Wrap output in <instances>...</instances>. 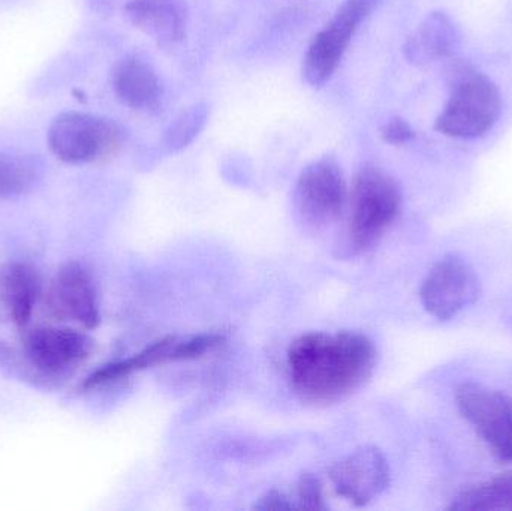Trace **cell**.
Segmentation results:
<instances>
[{
    "instance_id": "6da1fadb",
    "label": "cell",
    "mask_w": 512,
    "mask_h": 511,
    "mask_svg": "<svg viewBox=\"0 0 512 511\" xmlns=\"http://www.w3.org/2000/svg\"><path fill=\"white\" fill-rule=\"evenodd\" d=\"M376 363L375 344L357 332L306 333L288 350L295 395L312 407H330L354 395L372 378Z\"/></svg>"
},
{
    "instance_id": "7a4b0ae2",
    "label": "cell",
    "mask_w": 512,
    "mask_h": 511,
    "mask_svg": "<svg viewBox=\"0 0 512 511\" xmlns=\"http://www.w3.org/2000/svg\"><path fill=\"white\" fill-rule=\"evenodd\" d=\"M402 209V189L381 168H361L348 194V221L340 240L342 257H357L372 249Z\"/></svg>"
},
{
    "instance_id": "3957f363",
    "label": "cell",
    "mask_w": 512,
    "mask_h": 511,
    "mask_svg": "<svg viewBox=\"0 0 512 511\" xmlns=\"http://www.w3.org/2000/svg\"><path fill=\"white\" fill-rule=\"evenodd\" d=\"M448 83L451 96L436 119V131L454 138H477L489 132L502 113L498 86L465 63L451 66Z\"/></svg>"
},
{
    "instance_id": "277c9868",
    "label": "cell",
    "mask_w": 512,
    "mask_h": 511,
    "mask_svg": "<svg viewBox=\"0 0 512 511\" xmlns=\"http://www.w3.org/2000/svg\"><path fill=\"white\" fill-rule=\"evenodd\" d=\"M47 140L60 161L89 164L116 152L125 140V129L107 117L66 111L51 122Z\"/></svg>"
},
{
    "instance_id": "5b68a950",
    "label": "cell",
    "mask_w": 512,
    "mask_h": 511,
    "mask_svg": "<svg viewBox=\"0 0 512 511\" xmlns=\"http://www.w3.org/2000/svg\"><path fill=\"white\" fill-rule=\"evenodd\" d=\"M348 186L333 156H322L303 168L294 192L295 215L301 224L321 230L336 222L348 204Z\"/></svg>"
},
{
    "instance_id": "8992f818",
    "label": "cell",
    "mask_w": 512,
    "mask_h": 511,
    "mask_svg": "<svg viewBox=\"0 0 512 511\" xmlns=\"http://www.w3.org/2000/svg\"><path fill=\"white\" fill-rule=\"evenodd\" d=\"M385 0H345L307 48L303 77L312 87H322L339 68L358 27Z\"/></svg>"
},
{
    "instance_id": "52a82bcc",
    "label": "cell",
    "mask_w": 512,
    "mask_h": 511,
    "mask_svg": "<svg viewBox=\"0 0 512 511\" xmlns=\"http://www.w3.org/2000/svg\"><path fill=\"white\" fill-rule=\"evenodd\" d=\"M456 405L492 455L512 462V399L499 390L468 381L456 390Z\"/></svg>"
},
{
    "instance_id": "ba28073f",
    "label": "cell",
    "mask_w": 512,
    "mask_h": 511,
    "mask_svg": "<svg viewBox=\"0 0 512 511\" xmlns=\"http://www.w3.org/2000/svg\"><path fill=\"white\" fill-rule=\"evenodd\" d=\"M481 296V281L474 267L459 254L442 257L421 285V305L439 321H450Z\"/></svg>"
},
{
    "instance_id": "9c48e42d",
    "label": "cell",
    "mask_w": 512,
    "mask_h": 511,
    "mask_svg": "<svg viewBox=\"0 0 512 511\" xmlns=\"http://www.w3.org/2000/svg\"><path fill=\"white\" fill-rule=\"evenodd\" d=\"M95 342L86 333L66 327H39L23 342L30 368L44 378L66 377L89 359Z\"/></svg>"
},
{
    "instance_id": "30bf717a",
    "label": "cell",
    "mask_w": 512,
    "mask_h": 511,
    "mask_svg": "<svg viewBox=\"0 0 512 511\" xmlns=\"http://www.w3.org/2000/svg\"><path fill=\"white\" fill-rule=\"evenodd\" d=\"M330 480L339 497L363 507L387 491L391 482L390 465L381 450L361 447L331 467Z\"/></svg>"
},
{
    "instance_id": "8fae6325",
    "label": "cell",
    "mask_w": 512,
    "mask_h": 511,
    "mask_svg": "<svg viewBox=\"0 0 512 511\" xmlns=\"http://www.w3.org/2000/svg\"><path fill=\"white\" fill-rule=\"evenodd\" d=\"M48 309L57 320L96 329L101 323L98 291L89 270L69 261L57 270L48 290Z\"/></svg>"
},
{
    "instance_id": "7c38bea8",
    "label": "cell",
    "mask_w": 512,
    "mask_h": 511,
    "mask_svg": "<svg viewBox=\"0 0 512 511\" xmlns=\"http://www.w3.org/2000/svg\"><path fill=\"white\" fill-rule=\"evenodd\" d=\"M111 83L116 98L132 110L155 111L164 99L158 72L138 54H129L114 65Z\"/></svg>"
},
{
    "instance_id": "4fadbf2b",
    "label": "cell",
    "mask_w": 512,
    "mask_h": 511,
    "mask_svg": "<svg viewBox=\"0 0 512 511\" xmlns=\"http://www.w3.org/2000/svg\"><path fill=\"white\" fill-rule=\"evenodd\" d=\"M128 20L162 44L182 41L188 29V6L183 0H129Z\"/></svg>"
},
{
    "instance_id": "5bb4252c",
    "label": "cell",
    "mask_w": 512,
    "mask_h": 511,
    "mask_svg": "<svg viewBox=\"0 0 512 511\" xmlns=\"http://www.w3.org/2000/svg\"><path fill=\"white\" fill-rule=\"evenodd\" d=\"M460 45V30L453 18L445 12L436 11L409 36L403 47L406 59L415 65L447 59L456 53Z\"/></svg>"
},
{
    "instance_id": "9a60e30c",
    "label": "cell",
    "mask_w": 512,
    "mask_h": 511,
    "mask_svg": "<svg viewBox=\"0 0 512 511\" xmlns=\"http://www.w3.org/2000/svg\"><path fill=\"white\" fill-rule=\"evenodd\" d=\"M42 294L38 270L26 263L0 267V302L18 327H26Z\"/></svg>"
},
{
    "instance_id": "2e32d148",
    "label": "cell",
    "mask_w": 512,
    "mask_h": 511,
    "mask_svg": "<svg viewBox=\"0 0 512 511\" xmlns=\"http://www.w3.org/2000/svg\"><path fill=\"white\" fill-rule=\"evenodd\" d=\"M176 342V336H165V338L158 339V341L152 342L140 353L134 354L128 359L102 366L98 371L89 375L81 387L84 390L96 389V387L105 386V384L116 383V381L128 378L129 375L137 374V372L146 371L152 366L174 362Z\"/></svg>"
},
{
    "instance_id": "e0dca14e",
    "label": "cell",
    "mask_w": 512,
    "mask_h": 511,
    "mask_svg": "<svg viewBox=\"0 0 512 511\" xmlns=\"http://www.w3.org/2000/svg\"><path fill=\"white\" fill-rule=\"evenodd\" d=\"M45 165L30 153L0 155V200H14L32 192L44 177Z\"/></svg>"
},
{
    "instance_id": "ac0fdd59",
    "label": "cell",
    "mask_w": 512,
    "mask_h": 511,
    "mask_svg": "<svg viewBox=\"0 0 512 511\" xmlns=\"http://www.w3.org/2000/svg\"><path fill=\"white\" fill-rule=\"evenodd\" d=\"M448 510L512 511V471L460 492Z\"/></svg>"
},
{
    "instance_id": "d6986e66",
    "label": "cell",
    "mask_w": 512,
    "mask_h": 511,
    "mask_svg": "<svg viewBox=\"0 0 512 511\" xmlns=\"http://www.w3.org/2000/svg\"><path fill=\"white\" fill-rule=\"evenodd\" d=\"M209 120V107L206 104L192 105L183 111L165 131L162 147L167 153H177L188 147L200 135Z\"/></svg>"
},
{
    "instance_id": "ffe728a7",
    "label": "cell",
    "mask_w": 512,
    "mask_h": 511,
    "mask_svg": "<svg viewBox=\"0 0 512 511\" xmlns=\"http://www.w3.org/2000/svg\"><path fill=\"white\" fill-rule=\"evenodd\" d=\"M225 341L227 338L224 333H204V335L194 336L186 341L177 339L176 347H174V362L200 359L204 354L224 345Z\"/></svg>"
},
{
    "instance_id": "44dd1931",
    "label": "cell",
    "mask_w": 512,
    "mask_h": 511,
    "mask_svg": "<svg viewBox=\"0 0 512 511\" xmlns=\"http://www.w3.org/2000/svg\"><path fill=\"white\" fill-rule=\"evenodd\" d=\"M295 509L301 510H327L322 485L312 474H303L295 485L294 497Z\"/></svg>"
},
{
    "instance_id": "7402d4cb",
    "label": "cell",
    "mask_w": 512,
    "mask_h": 511,
    "mask_svg": "<svg viewBox=\"0 0 512 511\" xmlns=\"http://www.w3.org/2000/svg\"><path fill=\"white\" fill-rule=\"evenodd\" d=\"M381 135L387 143L399 146V144L409 143L415 137V132L405 119L393 117L382 125Z\"/></svg>"
},
{
    "instance_id": "603a6c76",
    "label": "cell",
    "mask_w": 512,
    "mask_h": 511,
    "mask_svg": "<svg viewBox=\"0 0 512 511\" xmlns=\"http://www.w3.org/2000/svg\"><path fill=\"white\" fill-rule=\"evenodd\" d=\"M256 510H294V501L291 497L283 494V492L277 491V489H271V491L265 492L258 503L255 504Z\"/></svg>"
}]
</instances>
